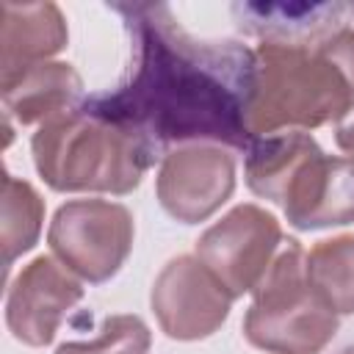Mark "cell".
I'll list each match as a JSON object with an SVG mask.
<instances>
[{"label": "cell", "mask_w": 354, "mask_h": 354, "mask_svg": "<svg viewBox=\"0 0 354 354\" xmlns=\"http://www.w3.org/2000/svg\"><path fill=\"white\" fill-rule=\"evenodd\" d=\"M130 30L124 77L83 105L138 133L163 158L169 147L213 144L249 149L254 50L188 33L166 3H116Z\"/></svg>", "instance_id": "obj_1"}, {"label": "cell", "mask_w": 354, "mask_h": 354, "mask_svg": "<svg viewBox=\"0 0 354 354\" xmlns=\"http://www.w3.org/2000/svg\"><path fill=\"white\" fill-rule=\"evenodd\" d=\"M249 111L254 138L310 133L354 111V30L340 28L315 41H260Z\"/></svg>", "instance_id": "obj_2"}, {"label": "cell", "mask_w": 354, "mask_h": 354, "mask_svg": "<svg viewBox=\"0 0 354 354\" xmlns=\"http://www.w3.org/2000/svg\"><path fill=\"white\" fill-rule=\"evenodd\" d=\"M30 152L39 177L53 191L116 196L136 191L158 158L138 133L88 111L83 102L39 124L30 138Z\"/></svg>", "instance_id": "obj_3"}, {"label": "cell", "mask_w": 354, "mask_h": 354, "mask_svg": "<svg viewBox=\"0 0 354 354\" xmlns=\"http://www.w3.org/2000/svg\"><path fill=\"white\" fill-rule=\"evenodd\" d=\"M301 243L288 238L252 290L243 335L266 354H318L337 335V313L310 285Z\"/></svg>", "instance_id": "obj_4"}, {"label": "cell", "mask_w": 354, "mask_h": 354, "mask_svg": "<svg viewBox=\"0 0 354 354\" xmlns=\"http://www.w3.org/2000/svg\"><path fill=\"white\" fill-rule=\"evenodd\" d=\"M133 213L108 199L64 202L47 230V243L83 282H108L133 249Z\"/></svg>", "instance_id": "obj_5"}, {"label": "cell", "mask_w": 354, "mask_h": 354, "mask_svg": "<svg viewBox=\"0 0 354 354\" xmlns=\"http://www.w3.org/2000/svg\"><path fill=\"white\" fill-rule=\"evenodd\" d=\"M282 243L285 238L277 216L257 205H235L221 221L199 235L196 257L230 296L238 299L257 288Z\"/></svg>", "instance_id": "obj_6"}, {"label": "cell", "mask_w": 354, "mask_h": 354, "mask_svg": "<svg viewBox=\"0 0 354 354\" xmlns=\"http://www.w3.org/2000/svg\"><path fill=\"white\" fill-rule=\"evenodd\" d=\"M149 304L166 337L202 340L227 321L232 296L196 254H180L155 277Z\"/></svg>", "instance_id": "obj_7"}, {"label": "cell", "mask_w": 354, "mask_h": 354, "mask_svg": "<svg viewBox=\"0 0 354 354\" xmlns=\"http://www.w3.org/2000/svg\"><path fill=\"white\" fill-rule=\"evenodd\" d=\"M235 191V158L213 144H188L160 158L155 194L180 224L207 221Z\"/></svg>", "instance_id": "obj_8"}, {"label": "cell", "mask_w": 354, "mask_h": 354, "mask_svg": "<svg viewBox=\"0 0 354 354\" xmlns=\"http://www.w3.org/2000/svg\"><path fill=\"white\" fill-rule=\"evenodd\" d=\"M83 299V282L55 257H33L11 282L6 296L8 332L33 348L53 343L66 313Z\"/></svg>", "instance_id": "obj_9"}, {"label": "cell", "mask_w": 354, "mask_h": 354, "mask_svg": "<svg viewBox=\"0 0 354 354\" xmlns=\"http://www.w3.org/2000/svg\"><path fill=\"white\" fill-rule=\"evenodd\" d=\"M277 205L288 224L304 232L354 221V160L315 147L293 169Z\"/></svg>", "instance_id": "obj_10"}, {"label": "cell", "mask_w": 354, "mask_h": 354, "mask_svg": "<svg viewBox=\"0 0 354 354\" xmlns=\"http://www.w3.org/2000/svg\"><path fill=\"white\" fill-rule=\"evenodd\" d=\"M69 30L55 3H3L0 8V83L50 61L66 47Z\"/></svg>", "instance_id": "obj_11"}, {"label": "cell", "mask_w": 354, "mask_h": 354, "mask_svg": "<svg viewBox=\"0 0 354 354\" xmlns=\"http://www.w3.org/2000/svg\"><path fill=\"white\" fill-rule=\"evenodd\" d=\"M6 116H14L19 124L50 122L66 111H75L83 97V80L72 64L44 61L22 69L17 77L0 83Z\"/></svg>", "instance_id": "obj_12"}, {"label": "cell", "mask_w": 354, "mask_h": 354, "mask_svg": "<svg viewBox=\"0 0 354 354\" xmlns=\"http://www.w3.org/2000/svg\"><path fill=\"white\" fill-rule=\"evenodd\" d=\"M346 3H235L238 28L260 41H315L346 28Z\"/></svg>", "instance_id": "obj_13"}, {"label": "cell", "mask_w": 354, "mask_h": 354, "mask_svg": "<svg viewBox=\"0 0 354 354\" xmlns=\"http://www.w3.org/2000/svg\"><path fill=\"white\" fill-rule=\"evenodd\" d=\"M315 138L310 133L288 130L274 136H260L249 144L246 155V185L252 194L279 202L285 183L290 180L293 169L315 149Z\"/></svg>", "instance_id": "obj_14"}, {"label": "cell", "mask_w": 354, "mask_h": 354, "mask_svg": "<svg viewBox=\"0 0 354 354\" xmlns=\"http://www.w3.org/2000/svg\"><path fill=\"white\" fill-rule=\"evenodd\" d=\"M304 268L315 293L337 315H354V235L318 241L307 252Z\"/></svg>", "instance_id": "obj_15"}, {"label": "cell", "mask_w": 354, "mask_h": 354, "mask_svg": "<svg viewBox=\"0 0 354 354\" xmlns=\"http://www.w3.org/2000/svg\"><path fill=\"white\" fill-rule=\"evenodd\" d=\"M44 221V199L28 180H17L8 171L3 174V266L11 268L17 257L30 252L41 235Z\"/></svg>", "instance_id": "obj_16"}, {"label": "cell", "mask_w": 354, "mask_h": 354, "mask_svg": "<svg viewBox=\"0 0 354 354\" xmlns=\"http://www.w3.org/2000/svg\"><path fill=\"white\" fill-rule=\"evenodd\" d=\"M149 346V326L138 315H108L94 337L66 340L55 354H147Z\"/></svg>", "instance_id": "obj_17"}, {"label": "cell", "mask_w": 354, "mask_h": 354, "mask_svg": "<svg viewBox=\"0 0 354 354\" xmlns=\"http://www.w3.org/2000/svg\"><path fill=\"white\" fill-rule=\"evenodd\" d=\"M335 141H337V147L354 160V116L337 124V130H335Z\"/></svg>", "instance_id": "obj_18"}, {"label": "cell", "mask_w": 354, "mask_h": 354, "mask_svg": "<svg viewBox=\"0 0 354 354\" xmlns=\"http://www.w3.org/2000/svg\"><path fill=\"white\" fill-rule=\"evenodd\" d=\"M340 354H354V346H346V348H343Z\"/></svg>", "instance_id": "obj_19"}, {"label": "cell", "mask_w": 354, "mask_h": 354, "mask_svg": "<svg viewBox=\"0 0 354 354\" xmlns=\"http://www.w3.org/2000/svg\"><path fill=\"white\" fill-rule=\"evenodd\" d=\"M351 14H354V6H351Z\"/></svg>", "instance_id": "obj_20"}]
</instances>
